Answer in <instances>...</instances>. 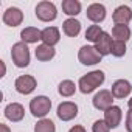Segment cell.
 <instances>
[{
  "label": "cell",
  "mask_w": 132,
  "mask_h": 132,
  "mask_svg": "<svg viewBox=\"0 0 132 132\" xmlns=\"http://www.w3.org/2000/svg\"><path fill=\"white\" fill-rule=\"evenodd\" d=\"M104 81H106L104 72H103V70H93V72H89L87 75H84V76L79 78L78 87H79L81 93L89 95V93L95 92L100 86H103Z\"/></svg>",
  "instance_id": "1"
},
{
  "label": "cell",
  "mask_w": 132,
  "mask_h": 132,
  "mask_svg": "<svg viewBox=\"0 0 132 132\" xmlns=\"http://www.w3.org/2000/svg\"><path fill=\"white\" fill-rule=\"evenodd\" d=\"M11 59L14 62L16 67L19 69H25L30 65V61H31V54H30V48H28V44L25 42H16L13 47H11Z\"/></svg>",
  "instance_id": "2"
},
{
  "label": "cell",
  "mask_w": 132,
  "mask_h": 132,
  "mask_svg": "<svg viewBox=\"0 0 132 132\" xmlns=\"http://www.w3.org/2000/svg\"><path fill=\"white\" fill-rule=\"evenodd\" d=\"M51 110V100L45 95H39V96H34L31 101H30V112L33 117L36 118H45Z\"/></svg>",
  "instance_id": "3"
},
{
  "label": "cell",
  "mask_w": 132,
  "mask_h": 132,
  "mask_svg": "<svg viewBox=\"0 0 132 132\" xmlns=\"http://www.w3.org/2000/svg\"><path fill=\"white\" fill-rule=\"evenodd\" d=\"M34 14L40 22H53L57 17V8L53 2L44 0V2H39L36 5Z\"/></svg>",
  "instance_id": "4"
},
{
  "label": "cell",
  "mask_w": 132,
  "mask_h": 132,
  "mask_svg": "<svg viewBox=\"0 0 132 132\" xmlns=\"http://www.w3.org/2000/svg\"><path fill=\"white\" fill-rule=\"evenodd\" d=\"M101 54L96 51L95 45H82L78 51V59L82 65H96L101 62Z\"/></svg>",
  "instance_id": "5"
},
{
  "label": "cell",
  "mask_w": 132,
  "mask_h": 132,
  "mask_svg": "<svg viewBox=\"0 0 132 132\" xmlns=\"http://www.w3.org/2000/svg\"><path fill=\"white\" fill-rule=\"evenodd\" d=\"M14 87L20 95H30L34 92V89L37 87V81L34 76L31 75H20L16 81H14Z\"/></svg>",
  "instance_id": "6"
},
{
  "label": "cell",
  "mask_w": 132,
  "mask_h": 132,
  "mask_svg": "<svg viewBox=\"0 0 132 132\" xmlns=\"http://www.w3.org/2000/svg\"><path fill=\"white\" fill-rule=\"evenodd\" d=\"M92 104H93L95 109L106 112L109 107L113 106V95H112V92L110 90H106V89L96 92L95 96H93V100H92Z\"/></svg>",
  "instance_id": "7"
},
{
  "label": "cell",
  "mask_w": 132,
  "mask_h": 132,
  "mask_svg": "<svg viewBox=\"0 0 132 132\" xmlns=\"http://www.w3.org/2000/svg\"><path fill=\"white\" fill-rule=\"evenodd\" d=\"M56 113H57V118L61 121H72L78 115V106L73 101H62L57 106Z\"/></svg>",
  "instance_id": "8"
},
{
  "label": "cell",
  "mask_w": 132,
  "mask_h": 132,
  "mask_svg": "<svg viewBox=\"0 0 132 132\" xmlns=\"http://www.w3.org/2000/svg\"><path fill=\"white\" fill-rule=\"evenodd\" d=\"M2 20H3V23L5 25H8V27H19L22 22H23V13L19 10V8H16V6H11V8H8V10H5V13H3V16H2Z\"/></svg>",
  "instance_id": "9"
},
{
  "label": "cell",
  "mask_w": 132,
  "mask_h": 132,
  "mask_svg": "<svg viewBox=\"0 0 132 132\" xmlns=\"http://www.w3.org/2000/svg\"><path fill=\"white\" fill-rule=\"evenodd\" d=\"M110 92H112L113 98L123 100V98H126V96L130 95V92H132V84H130L127 79H117V81L112 84Z\"/></svg>",
  "instance_id": "10"
},
{
  "label": "cell",
  "mask_w": 132,
  "mask_h": 132,
  "mask_svg": "<svg viewBox=\"0 0 132 132\" xmlns=\"http://www.w3.org/2000/svg\"><path fill=\"white\" fill-rule=\"evenodd\" d=\"M112 20L115 25H127L132 20V10L127 5H120L113 10Z\"/></svg>",
  "instance_id": "11"
},
{
  "label": "cell",
  "mask_w": 132,
  "mask_h": 132,
  "mask_svg": "<svg viewBox=\"0 0 132 132\" xmlns=\"http://www.w3.org/2000/svg\"><path fill=\"white\" fill-rule=\"evenodd\" d=\"M86 14H87V19L96 25V23H101L106 19L107 11H106L104 5H101V3H92V5L87 6V13Z\"/></svg>",
  "instance_id": "12"
},
{
  "label": "cell",
  "mask_w": 132,
  "mask_h": 132,
  "mask_svg": "<svg viewBox=\"0 0 132 132\" xmlns=\"http://www.w3.org/2000/svg\"><path fill=\"white\" fill-rule=\"evenodd\" d=\"M3 113H5V117H6L10 121L19 123V121H22L23 117H25V109H23V106H22L20 103H10V104L5 107Z\"/></svg>",
  "instance_id": "13"
},
{
  "label": "cell",
  "mask_w": 132,
  "mask_h": 132,
  "mask_svg": "<svg viewBox=\"0 0 132 132\" xmlns=\"http://www.w3.org/2000/svg\"><path fill=\"white\" fill-rule=\"evenodd\" d=\"M121 118H123V112H121V107H118V106H112L104 112V121L107 123V126L110 129L118 127L121 123Z\"/></svg>",
  "instance_id": "14"
},
{
  "label": "cell",
  "mask_w": 132,
  "mask_h": 132,
  "mask_svg": "<svg viewBox=\"0 0 132 132\" xmlns=\"http://www.w3.org/2000/svg\"><path fill=\"white\" fill-rule=\"evenodd\" d=\"M59 40H61L59 28H56V27H47V28L42 30V44L54 47Z\"/></svg>",
  "instance_id": "15"
},
{
  "label": "cell",
  "mask_w": 132,
  "mask_h": 132,
  "mask_svg": "<svg viewBox=\"0 0 132 132\" xmlns=\"http://www.w3.org/2000/svg\"><path fill=\"white\" fill-rule=\"evenodd\" d=\"M20 39L25 44H36L37 40H42V31L36 27H27L20 31Z\"/></svg>",
  "instance_id": "16"
},
{
  "label": "cell",
  "mask_w": 132,
  "mask_h": 132,
  "mask_svg": "<svg viewBox=\"0 0 132 132\" xmlns=\"http://www.w3.org/2000/svg\"><path fill=\"white\" fill-rule=\"evenodd\" d=\"M62 31L69 37H76L81 33V22L78 19H75V17H69L62 23Z\"/></svg>",
  "instance_id": "17"
},
{
  "label": "cell",
  "mask_w": 132,
  "mask_h": 132,
  "mask_svg": "<svg viewBox=\"0 0 132 132\" xmlns=\"http://www.w3.org/2000/svg\"><path fill=\"white\" fill-rule=\"evenodd\" d=\"M112 44H113L112 36H110L109 33H106V31H104V33L101 34V37L98 39V42L95 44V48H96V51H98L101 56H107V54H110Z\"/></svg>",
  "instance_id": "18"
},
{
  "label": "cell",
  "mask_w": 132,
  "mask_h": 132,
  "mask_svg": "<svg viewBox=\"0 0 132 132\" xmlns=\"http://www.w3.org/2000/svg\"><path fill=\"white\" fill-rule=\"evenodd\" d=\"M34 54H36V59H37V61H40V62H47V61H51V59L56 56V50H54V47H50V45L40 44V45L36 47Z\"/></svg>",
  "instance_id": "19"
},
{
  "label": "cell",
  "mask_w": 132,
  "mask_h": 132,
  "mask_svg": "<svg viewBox=\"0 0 132 132\" xmlns=\"http://www.w3.org/2000/svg\"><path fill=\"white\" fill-rule=\"evenodd\" d=\"M82 10V5L78 0H64L62 2V13L69 17H76Z\"/></svg>",
  "instance_id": "20"
},
{
  "label": "cell",
  "mask_w": 132,
  "mask_h": 132,
  "mask_svg": "<svg viewBox=\"0 0 132 132\" xmlns=\"http://www.w3.org/2000/svg\"><path fill=\"white\" fill-rule=\"evenodd\" d=\"M76 87H78V86H76L72 79H64V81H61L59 86H57V93H59L61 96H64V98H70V96L75 95Z\"/></svg>",
  "instance_id": "21"
},
{
  "label": "cell",
  "mask_w": 132,
  "mask_h": 132,
  "mask_svg": "<svg viewBox=\"0 0 132 132\" xmlns=\"http://www.w3.org/2000/svg\"><path fill=\"white\" fill-rule=\"evenodd\" d=\"M112 36H113L115 40L127 42L130 39V28H129V25H113Z\"/></svg>",
  "instance_id": "22"
},
{
  "label": "cell",
  "mask_w": 132,
  "mask_h": 132,
  "mask_svg": "<svg viewBox=\"0 0 132 132\" xmlns=\"http://www.w3.org/2000/svg\"><path fill=\"white\" fill-rule=\"evenodd\" d=\"M34 132H56V126L50 118H42L34 124Z\"/></svg>",
  "instance_id": "23"
},
{
  "label": "cell",
  "mask_w": 132,
  "mask_h": 132,
  "mask_svg": "<svg viewBox=\"0 0 132 132\" xmlns=\"http://www.w3.org/2000/svg\"><path fill=\"white\" fill-rule=\"evenodd\" d=\"M104 31L101 30V27L100 25H90L87 30H86V39L89 40V42H93V44H96L98 42V39L101 37V34H103Z\"/></svg>",
  "instance_id": "24"
},
{
  "label": "cell",
  "mask_w": 132,
  "mask_h": 132,
  "mask_svg": "<svg viewBox=\"0 0 132 132\" xmlns=\"http://www.w3.org/2000/svg\"><path fill=\"white\" fill-rule=\"evenodd\" d=\"M110 54L115 57H123L126 54V42H120V40H113L112 44V50Z\"/></svg>",
  "instance_id": "25"
},
{
  "label": "cell",
  "mask_w": 132,
  "mask_h": 132,
  "mask_svg": "<svg viewBox=\"0 0 132 132\" xmlns=\"http://www.w3.org/2000/svg\"><path fill=\"white\" fill-rule=\"evenodd\" d=\"M92 132H110V127L104 120H96L92 124Z\"/></svg>",
  "instance_id": "26"
},
{
  "label": "cell",
  "mask_w": 132,
  "mask_h": 132,
  "mask_svg": "<svg viewBox=\"0 0 132 132\" xmlns=\"http://www.w3.org/2000/svg\"><path fill=\"white\" fill-rule=\"evenodd\" d=\"M126 130L127 132H132V109H129L126 112Z\"/></svg>",
  "instance_id": "27"
},
{
  "label": "cell",
  "mask_w": 132,
  "mask_h": 132,
  "mask_svg": "<svg viewBox=\"0 0 132 132\" xmlns=\"http://www.w3.org/2000/svg\"><path fill=\"white\" fill-rule=\"evenodd\" d=\"M69 132H86V127H84V126H81V124H76V126L70 127V130H69Z\"/></svg>",
  "instance_id": "28"
},
{
  "label": "cell",
  "mask_w": 132,
  "mask_h": 132,
  "mask_svg": "<svg viewBox=\"0 0 132 132\" xmlns=\"http://www.w3.org/2000/svg\"><path fill=\"white\" fill-rule=\"evenodd\" d=\"M0 132H11V129H10L6 124H3V123H2V124H0Z\"/></svg>",
  "instance_id": "29"
},
{
  "label": "cell",
  "mask_w": 132,
  "mask_h": 132,
  "mask_svg": "<svg viewBox=\"0 0 132 132\" xmlns=\"http://www.w3.org/2000/svg\"><path fill=\"white\" fill-rule=\"evenodd\" d=\"M127 106H129V109H132V98H130V100L127 101Z\"/></svg>",
  "instance_id": "30"
}]
</instances>
